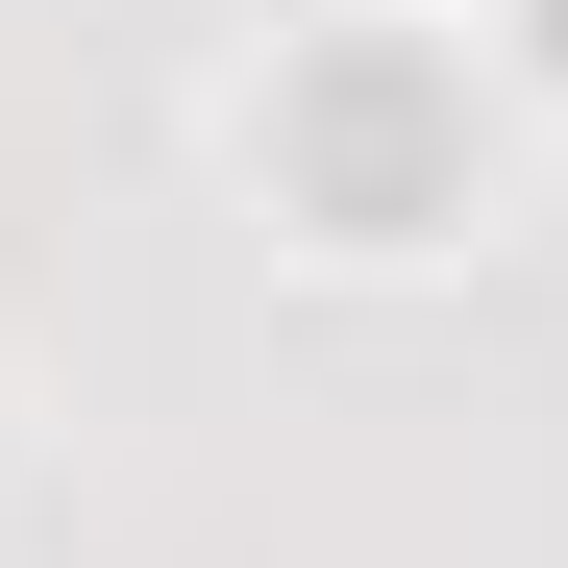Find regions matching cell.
Segmentation results:
<instances>
[{"instance_id":"obj_2","label":"cell","mask_w":568,"mask_h":568,"mask_svg":"<svg viewBox=\"0 0 568 568\" xmlns=\"http://www.w3.org/2000/svg\"><path fill=\"white\" fill-rule=\"evenodd\" d=\"M495 74H519V100H568V0H495Z\"/></svg>"},{"instance_id":"obj_1","label":"cell","mask_w":568,"mask_h":568,"mask_svg":"<svg viewBox=\"0 0 568 568\" xmlns=\"http://www.w3.org/2000/svg\"><path fill=\"white\" fill-rule=\"evenodd\" d=\"M247 199L297 247H346V272L445 247L469 199H495V74H469L420 0H346V26H297L247 74Z\"/></svg>"}]
</instances>
